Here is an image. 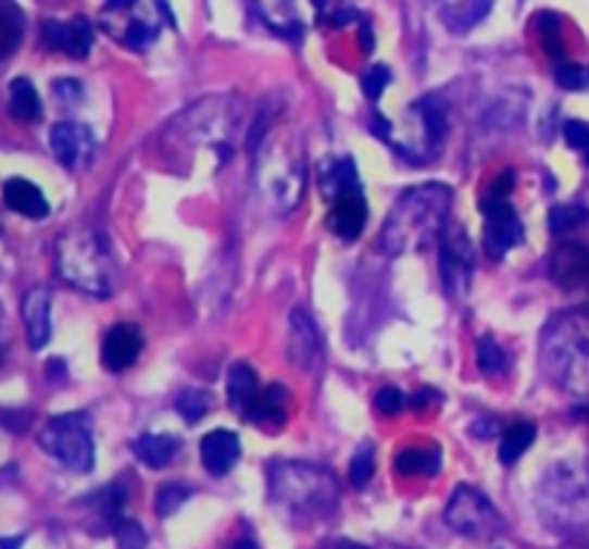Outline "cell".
I'll use <instances>...</instances> for the list:
<instances>
[{"label": "cell", "instance_id": "cell-1", "mask_svg": "<svg viewBox=\"0 0 589 549\" xmlns=\"http://www.w3.org/2000/svg\"><path fill=\"white\" fill-rule=\"evenodd\" d=\"M242 101L236 96H211L187 107L164 129V153L173 162H190L196 153H213L218 164L234 155V138L242 124Z\"/></svg>", "mask_w": 589, "mask_h": 549}, {"label": "cell", "instance_id": "cell-2", "mask_svg": "<svg viewBox=\"0 0 589 549\" xmlns=\"http://www.w3.org/2000/svg\"><path fill=\"white\" fill-rule=\"evenodd\" d=\"M253 155V182L267 208L279 216L297 211L308 182L302 133L293 124L271 127Z\"/></svg>", "mask_w": 589, "mask_h": 549}, {"label": "cell", "instance_id": "cell-3", "mask_svg": "<svg viewBox=\"0 0 589 549\" xmlns=\"http://www.w3.org/2000/svg\"><path fill=\"white\" fill-rule=\"evenodd\" d=\"M267 495L291 524L311 526L337 512L339 477L316 463L276 461L267 466Z\"/></svg>", "mask_w": 589, "mask_h": 549}, {"label": "cell", "instance_id": "cell-4", "mask_svg": "<svg viewBox=\"0 0 589 549\" xmlns=\"http://www.w3.org/2000/svg\"><path fill=\"white\" fill-rule=\"evenodd\" d=\"M452 208V190L437 182H426L405 190L386 216L379 242L391 257L417 253L431 242H440Z\"/></svg>", "mask_w": 589, "mask_h": 549}, {"label": "cell", "instance_id": "cell-5", "mask_svg": "<svg viewBox=\"0 0 589 549\" xmlns=\"http://www.w3.org/2000/svg\"><path fill=\"white\" fill-rule=\"evenodd\" d=\"M55 267L58 276L66 285H73L75 291L98 299L110 297L115 291V283H118L115 262L110 257L104 236L84 225L58 236Z\"/></svg>", "mask_w": 589, "mask_h": 549}, {"label": "cell", "instance_id": "cell-6", "mask_svg": "<svg viewBox=\"0 0 589 549\" xmlns=\"http://www.w3.org/2000/svg\"><path fill=\"white\" fill-rule=\"evenodd\" d=\"M541 365L555 386L573 395H589V314L557 316L543 334Z\"/></svg>", "mask_w": 589, "mask_h": 549}, {"label": "cell", "instance_id": "cell-7", "mask_svg": "<svg viewBox=\"0 0 589 549\" xmlns=\"http://www.w3.org/2000/svg\"><path fill=\"white\" fill-rule=\"evenodd\" d=\"M541 521L555 533H578L589 526V466L561 461L547 469L535 495Z\"/></svg>", "mask_w": 589, "mask_h": 549}, {"label": "cell", "instance_id": "cell-8", "mask_svg": "<svg viewBox=\"0 0 589 549\" xmlns=\"http://www.w3.org/2000/svg\"><path fill=\"white\" fill-rule=\"evenodd\" d=\"M41 446L73 472H89L96 463L92 426L84 412L52 417L41 432Z\"/></svg>", "mask_w": 589, "mask_h": 549}, {"label": "cell", "instance_id": "cell-9", "mask_svg": "<svg viewBox=\"0 0 589 549\" xmlns=\"http://www.w3.org/2000/svg\"><path fill=\"white\" fill-rule=\"evenodd\" d=\"M446 521L454 533L466 535L472 541H489L494 535H501L503 517L498 509L475 486H458L446 503Z\"/></svg>", "mask_w": 589, "mask_h": 549}, {"label": "cell", "instance_id": "cell-10", "mask_svg": "<svg viewBox=\"0 0 589 549\" xmlns=\"http://www.w3.org/2000/svg\"><path fill=\"white\" fill-rule=\"evenodd\" d=\"M437 245H440V274H443L446 291L452 299H463L475 271V245L468 239L466 227L454 222H446Z\"/></svg>", "mask_w": 589, "mask_h": 549}, {"label": "cell", "instance_id": "cell-11", "mask_svg": "<svg viewBox=\"0 0 589 549\" xmlns=\"http://www.w3.org/2000/svg\"><path fill=\"white\" fill-rule=\"evenodd\" d=\"M480 213L486 222V251L494 259H501L515 245L524 242V225H521L515 208L509 204V196L486 194V199L480 202Z\"/></svg>", "mask_w": 589, "mask_h": 549}, {"label": "cell", "instance_id": "cell-12", "mask_svg": "<svg viewBox=\"0 0 589 549\" xmlns=\"http://www.w3.org/2000/svg\"><path fill=\"white\" fill-rule=\"evenodd\" d=\"M328 0H256L259 15L267 26L285 35H302L325 15Z\"/></svg>", "mask_w": 589, "mask_h": 549}, {"label": "cell", "instance_id": "cell-13", "mask_svg": "<svg viewBox=\"0 0 589 549\" xmlns=\"http://www.w3.org/2000/svg\"><path fill=\"white\" fill-rule=\"evenodd\" d=\"M49 147L66 170H82L96 159V138L84 124L61 122L49 133Z\"/></svg>", "mask_w": 589, "mask_h": 549}, {"label": "cell", "instance_id": "cell-14", "mask_svg": "<svg viewBox=\"0 0 589 549\" xmlns=\"http://www.w3.org/2000/svg\"><path fill=\"white\" fill-rule=\"evenodd\" d=\"M43 43L55 52H64L70 58H87L92 49V24L87 17H73V21H43L41 26Z\"/></svg>", "mask_w": 589, "mask_h": 549}, {"label": "cell", "instance_id": "cell-15", "mask_svg": "<svg viewBox=\"0 0 589 549\" xmlns=\"http://www.w3.org/2000/svg\"><path fill=\"white\" fill-rule=\"evenodd\" d=\"M21 316H24L26 342L33 351H41L52 337V294L43 285L29 288L21 302Z\"/></svg>", "mask_w": 589, "mask_h": 549}, {"label": "cell", "instance_id": "cell-16", "mask_svg": "<svg viewBox=\"0 0 589 549\" xmlns=\"http://www.w3.org/2000/svg\"><path fill=\"white\" fill-rule=\"evenodd\" d=\"M323 337L319 328L311 320L305 308H293L291 311V332H288V357L297 369H311L319 357Z\"/></svg>", "mask_w": 589, "mask_h": 549}, {"label": "cell", "instance_id": "cell-17", "mask_svg": "<svg viewBox=\"0 0 589 549\" xmlns=\"http://www.w3.org/2000/svg\"><path fill=\"white\" fill-rule=\"evenodd\" d=\"M365 219H368V204H365L363 190H354V194H346L334 199L331 213H328V230H331L337 239H346V242H354L360 239L365 227Z\"/></svg>", "mask_w": 589, "mask_h": 549}, {"label": "cell", "instance_id": "cell-18", "mask_svg": "<svg viewBox=\"0 0 589 549\" xmlns=\"http://www.w3.org/2000/svg\"><path fill=\"white\" fill-rule=\"evenodd\" d=\"M202 463L211 475L222 477L227 472H234L239 458H242V444H239V435L236 432H227V428H213L202 437Z\"/></svg>", "mask_w": 589, "mask_h": 549}, {"label": "cell", "instance_id": "cell-19", "mask_svg": "<svg viewBox=\"0 0 589 549\" xmlns=\"http://www.w3.org/2000/svg\"><path fill=\"white\" fill-rule=\"evenodd\" d=\"M262 391L265 388L259 386V377L248 363H236L230 372H227V400L234 405L236 412L242 414L245 421L256 417L259 403H262Z\"/></svg>", "mask_w": 589, "mask_h": 549}, {"label": "cell", "instance_id": "cell-20", "mask_svg": "<svg viewBox=\"0 0 589 549\" xmlns=\"http://www.w3.org/2000/svg\"><path fill=\"white\" fill-rule=\"evenodd\" d=\"M141 332L136 325H115L110 328L104 337V346H101V360L110 372H124L129 365L136 363L138 354H141Z\"/></svg>", "mask_w": 589, "mask_h": 549}, {"label": "cell", "instance_id": "cell-21", "mask_svg": "<svg viewBox=\"0 0 589 549\" xmlns=\"http://www.w3.org/2000/svg\"><path fill=\"white\" fill-rule=\"evenodd\" d=\"M552 279L561 288H584V285H589V248L578 242L561 245L552 253Z\"/></svg>", "mask_w": 589, "mask_h": 549}, {"label": "cell", "instance_id": "cell-22", "mask_svg": "<svg viewBox=\"0 0 589 549\" xmlns=\"http://www.w3.org/2000/svg\"><path fill=\"white\" fill-rule=\"evenodd\" d=\"M3 202L12 213H21L26 219H47L49 202L47 196L38 190V185L26 182V178H9L3 187Z\"/></svg>", "mask_w": 589, "mask_h": 549}, {"label": "cell", "instance_id": "cell-23", "mask_svg": "<svg viewBox=\"0 0 589 549\" xmlns=\"http://www.w3.org/2000/svg\"><path fill=\"white\" fill-rule=\"evenodd\" d=\"M494 0H443L440 15L452 33H468L492 12Z\"/></svg>", "mask_w": 589, "mask_h": 549}, {"label": "cell", "instance_id": "cell-24", "mask_svg": "<svg viewBox=\"0 0 589 549\" xmlns=\"http://www.w3.org/2000/svg\"><path fill=\"white\" fill-rule=\"evenodd\" d=\"M319 182H323V194L328 202L339 199V196L354 194L360 190V178H356L354 164L348 159H331V162L323 164V173H319Z\"/></svg>", "mask_w": 589, "mask_h": 549}, {"label": "cell", "instance_id": "cell-25", "mask_svg": "<svg viewBox=\"0 0 589 549\" xmlns=\"http://www.w3.org/2000/svg\"><path fill=\"white\" fill-rule=\"evenodd\" d=\"M133 452H136V458L145 463V466L164 469L176 458L178 440L173 435H141L136 444H133Z\"/></svg>", "mask_w": 589, "mask_h": 549}, {"label": "cell", "instance_id": "cell-26", "mask_svg": "<svg viewBox=\"0 0 589 549\" xmlns=\"http://www.w3.org/2000/svg\"><path fill=\"white\" fill-rule=\"evenodd\" d=\"M9 110L17 122H38L41 118V98L29 78H15L9 84Z\"/></svg>", "mask_w": 589, "mask_h": 549}, {"label": "cell", "instance_id": "cell-27", "mask_svg": "<svg viewBox=\"0 0 589 549\" xmlns=\"http://www.w3.org/2000/svg\"><path fill=\"white\" fill-rule=\"evenodd\" d=\"M535 435H538L535 423H529V421L512 423L501 440V463L503 466H515V463L524 458L526 449L535 444Z\"/></svg>", "mask_w": 589, "mask_h": 549}, {"label": "cell", "instance_id": "cell-28", "mask_svg": "<svg viewBox=\"0 0 589 549\" xmlns=\"http://www.w3.org/2000/svg\"><path fill=\"white\" fill-rule=\"evenodd\" d=\"M397 472L405 477L437 475L440 472V449H423V446L403 449L397 454Z\"/></svg>", "mask_w": 589, "mask_h": 549}, {"label": "cell", "instance_id": "cell-29", "mask_svg": "<svg viewBox=\"0 0 589 549\" xmlns=\"http://www.w3.org/2000/svg\"><path fill=\"white\" fill-rule=\"evenodd\" d=\"M477 369L486 377H501L506 372V354H503L501 346L492 337L477 339Z\"/></svg>", "mask_w": 589, "mask_h": 549}, {"label": "cell", "instance_id": "cell-30", "mask_svg": "<svg viewBox=\"0 0 589 549\" xmlns=\"http://www.w3.org/2000/svg\"><path fill=\"white\" fill-rule=\"evenodd\" d=\"M0 24H3V55H12L24 35V12L12 3L3 0V12H0Z\"/></svg>", "mask_w": 589, "mask_h": 549}, {"label": "cell", "instance_id": "cell-31", "mask_svg": "<svg viewBox=\"0 0 589 549\" xmlns=\"http://www.w3.org/2000/svg\"><path fill=\"white\" fill-rule=\"evenodd\" d=\"M211 409V397L204 391H196V388H187L176 397V412L185 417L187 423H199Z\"/></svg>", "mask_w": 589, "mask_h": 549}, {"label": "cell", "instance_id": "cell-32", "mask_svg": "<svg viewBox=\"0 0 589 549\" xmlns=\"http://www.w3.org/2000/svg\"><path fill=\"white\" fill-rule=\"evenodd\" d=\"M589 219V213L584 211V208H578V204H557V208H552V213H549V230L552 234H564V230H573V227L584 225Z\"/></svg>", "mask_w": 589, "mask_h": 549}, {"label": "cell", "instance_id": "cell-33", "mask_svg": "<svg viewBox=\"0 0 589 549\" xmlns=\"http://www.w3.org/2000/svg\"><path fill=\"white\" fill-rule=\"evenodd\" d=\"M190 498V489L181 484H167L155 492V512L162 517L176 515L178 509L185 507V501Z\"/></svg>", "mask_w": 589, "mask_h": 549}, {"label": "cell", "instance_id": "cell-34", "mask_svg": "<svg viewBox=\"0 0 589 549\" xmlns=\"http://www.w3.org/2000/svg\"><path fill=\"white\" fill-rule=\"evenodd\" d=\"M374 469H377V461H374V449H372V446H363V449H360V452L354 454L351 469H348L351 486L363 489V486L374 477Z\"/></svg>", "mask_w": 589, "mask_h": 549}, {"label": "cell", "instance_id": "cell-35", "mask_svg": "<svg viewBox=\"0 0 589 549\" xmlns=\"http://www.w3.org/2000/svg\"><path fill=\"white\" fill-rule=\"evenodd\" d=\"M113 529H115V544H118V549H147V533H145V526L138 524V521L122 517Z\"/></svg>", "mask_w": 589, "mask_h": 549}, {"label": "cell", "instance_id": "cell-36", "mask_svg": "<svg viewBox=\"0 0 589 549\" xmlns=\"http://www.w3.org/2000/svg\"><path fill=\"white\" fill-rule=\"evenodd\" d=\"M555 78L564 89H587L589 87V70H584V66L561 64L555 70Z\"/></svg>", "mask_w": 589, "mask_h": 549}, {"label": "cell", "instance_id": "cell-37", "mask_svg": "<svg viewBox=\"0 0 589 549\" xmlns=\"http://www.w3.org/2000/svg\"><path fill=\"white\" fill-rule=\"evenodd\" d=\"M391 84V73H388L386 66H372L368 73H365L363 78V89H365V96L372 98V101H377L379 96H383V89Z\"/></svg>", "mask_w": 589, "mask_h": 549}, {"label": "cell", "instance_id": "cell-38", "mask_svg": "<svg viewBox=\"0 0 589 549\" xmlns=\"http://www.w3.org/2000/svg\"><path fill=\"white\" fill-rule=\"evenodd\" d=\"M403 405H405V397H403V391H400V388L386 386L377 395V412L379 414H397L400 409H403Z\"/></svg>", "mask_w": 589, "mask_h": 549}, {"label": "cell", "instance_id": "cell-39", "mask_svg": "<svg viewBox=\"0 0 589 549\" xmlns=\"http://www.w3.org/2000/svg\"><path fill=\"white\" fill-rule=\"evenodd\" d=\"M564 138H566V145L575 147V150H584V153H587V150H589V124L566 122L564 124Z\"/></svg>", "mask_w": 589, "mask_h": 549}, {"label": "cell", "instance_id": "cell-40", "mask_svg": "<svg viewBox=\"0 0 589 549\" xmlns=\"http://www.w3.org/2000/svg\"><path fill=\"white\" fill-rule=\"evenodd\" d=\"M512 187H515V173H512V170H506V173H501V176L494 178L492 187H489V194H492V196H509V194H512Z\"/></svg>", "mask_w": 589, "mask_h": 549}, {"label": "cell", "instance_id": "cell-41", "mask_svg": "<svg viewBox=\"0 0 589 549\" xmlns=\"http://www.w3.org/2000/svg\"><path fill=\"white\" fill-rule=\"evenodd\" d=\"M138 0H106V7H104V15H122V12H127V9L136 7Z\"/></svg>", "mask_w": 589, "mask_h": 549}, {"label": "cell", "instance_id": "cell-42", "mask_svg": "<svg viewBox=\"0 0 589 549\" xmlns=\"http://www.w3.org/2000/svg\"><path fill=\"white\" fill-rule=\"evenodd\" d=\"M3 549H17L24 547V538H3V544H0Z\"/></svg>", "mask_w": 589, "mask_h": 549}, {"label": "cell", "instance_id": "cell-43", "mask_svg": "<svg viewBox=\"0 0 589 549\" xmlns=\"http://www.w3.org/2000/svg\"><path fill=\"white\" fill-rule=\"evenodd\" d=\"M234 549H259V547L251 541V538H242V541L234 544Z\"/></svg>", "mask_w": 589, "mask_h": 549}, {"label": "cell", "instance_id": "cell-44", "mask_svg": "<svg viewBox=\"0 0 589 549\" xmlns=\"http://www.w3.org/2000/svg\"><path fill=\"white\" fill-rule=\"evenodd\" d=\"M337 549H368V547H363V544H356V541H342Z\"/></svg>", "mask_w": 589, "mask_h": 549}, {"label": "cell", "instance_id": "cell-45", "mask_svg": "<svg viewBox=\"0 0 589 549\" xmlns=\"http://www.w3.org/2000/svg\"><path fill=\"white\" fill-rule=\"evenodd\" d=\"M584 155H587V164H589V150H587V153H584Z\"/></svg>", "mask_w": 589, "mask_h": 549}]
</instances>
